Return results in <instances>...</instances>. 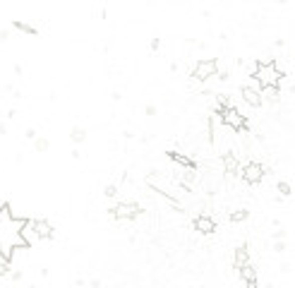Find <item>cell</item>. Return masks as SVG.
<instances>
[{"label":"cell","instance_id":"1","mask_svg":"<svg viewBox=\"0 0 295 288\" xmlns=\"http://www.w3.org/2000/svg\"><path fill=\"white\" fill-rule=\"evenodd\" d=\"M283 77V72L278 70L276 60H269V63H257V70H254V79L259 87H278V82Z\"/></svg>","mask_w":295,"mask_h":288},{"label":"cell","instance_id":"2","mask_svg":"<svg viewBox=\"0 0 295 288\" xmlns=\"http://www.w3.org/2000/svg\"><path fill=\"white\" fill-rule=\"evenodd\" d=\"M219 118L223 125H228V127H233L235 132L240 130V132H247L250 130V122H247V115H242L238 108H226V111L219 113Z\"/></svg>","mask_w":295,"mask_h":288},{"label":"cell","instance_id":"3","mask_svg":"<svg viewBox=\"0 0 295 288\" xmlns=\"http://www.w3.org/2000/svg\"><path fill=\"white\" fill-rule=\"evenodd\" d=\"M216 75H219V60L216 58H202L195 65V70H192V79H197V82L211 79Z\"/></svg>","mask_w":295,"mask_h":288},{"label":"cell","instance_id":"4","mask_svg":"<svg viewBox=\"0 0 295 288\" xmlns=\"http://www.w3.org/2000/svg\"><path fill=\"white\" fill-rule=\"evenodd\" d=\"M110 214L118 219V221H134L139 214H142V207L137 202H120L118 207H113Z\"/></svg>","mask_w":295,"mask_h":288},{"label":"cell","instance_id":"5","mask_svg":"<svg viewBox=\"0 0 295 288\" xmlns=\"http://www.w3.org/2000/svg\"><path fill=\"white\" fill-rule=\"evenodd\" d=\"M264 173H266V166H262V164H257V161H250L247 166H242L240 176L245 183H250V185H257V183H262Z\"/></svg>","mask_w":295,"mask_h":288},{"label":"cell","instance_id":"6","mask_svg":"<svg viewBox=\"0 0 295 288\" xmlns=\"http://www.w3.org/2000/svg\"><path fill=\"white\" fill-rule=\"evenodd\" d=\"M240 94H242V99H245V103H247V106H252V108H259V106L264 103V99H262V89L245 84V87L240 89Z\"/></svg>","mask_w":295,"mask_h":288},{"label":"cell","instance_id":"7","mask_svg":"<svg viewBox=\"0 0 295 288\" xmlns=\"http://www.w3.org/2000/svg\"><path fill=\"white\" fill-rule=\"evenodd\" d=\"M192 226H195V231L204 233V235H211V233L216 231V221H214L209 214H199V216H195Z\"/></svg>","mask_w":295,"mask_h":288},{"label":"cell","instance_id":"8","mask_svg":"<svg viewBox=\"0 0 295 288\" xmlns=\"http://www.w3.org/2000/svg\"><path fill=\"white\" fill-rule=\"evenodd\" d=\"M221 164H223V171L228 173V176H240V171H242V166H240V161H238V156L235 154H221Z\"/></svg>","mask_w":295,"mask_h":288},{"label":"cell","instance_id":"9","mask_svg":"<svg viewBox=\"0 0 295 288\" xmlns=\"http://www.w3.org/2000/svg\"><path fill=\"white\" fill-rule=\"evenodd\" d=\"M20 235H22V240L27 247H32L34 243H39L41 238H39V233H36V226H34V219H29V221L22 226V231H20Z\"/></svg>","mask_w":295,"mask_h":288},{"label":"cell","instance_id":"10","mask_svg":"<svg viewBox=\"0 0 295 288\" xmlns=\"http://www.w3.org/2000/svg\"><path fill=\"white\" fill-rule=\"evenodd\" d=\"M34 226H36V233H39L41 240H51V238L55 235L51 221H46V219H34Z\"/></svg>","mask_w":295,"mask_h":288},{"label":"cell","instance_id":"11","mask_svg":"<svg viewBox=\"0 0 295 288\" xmlns=\"http://www.w3.org/2000/svg\"><path fill=\"white\" fill-rule=\"evenodd\" d=\"M247 264H250V250H247V245H240L235 250V257H233V266L242 269V266H247Z\"/></svg>","mask_w":295,"mask_h":288},{"label":"cell","instance_id":"12","mask_svg":"<svg viewBox=\"0 0 295 288\" xmlns=\"http://www.w3.org/2000/svg\"><path fill=\"white\" fill-rule=\"evenodd\" d=\"M168 156L173 159L175 164L180 168H197V161H192L190 156H185V154H180V152H168Z\"/></svg>","mask_w":295,"mask_h":288},{"label":"cell","instance_id":"13","mask_svg":"<svg viewBox=\"0 0 295 288\" xmlns=\"http://www.w3.org/2000/svg\"><path fill=\"white\" fill-rule=\"evenodd\" d=\"M238 276H240L245 283H254V281H257V269L252 264H247V266H242V269H238Z\"/></svg>","mask_w":295,"mask_h":288},{"label":"cell","instance_id":"14","mask_svg":"<svg viewBox=\"0 0 295 288\" xmlns=\"http://www.w3.org/2000/svg\"><path fill=\"white\" fill-rule=\"evenodd\" d=\"M278 96H281L278 87H264L262 89V99L264 101H271V103H276V101H278Z\"/></svg>","mask_w":295,"mask_h":288},{"label":"cell","instance_id":"15","mask_svg":"<svg viewBox=\"0 0 295 288\" xmlns=\"http://www.w3.org/2000/svg\"><path fill=\"white\" fill-rule=\"evenodd\" d=\"M70 137H72V142H75V144L84 142V137H87V130L77 125V127H72V132H70Z\"/></svg>","mask_w":295,"mask_h":288},{"label":"cell","instance_id":"16","mask_svg":"<svg viewBox=\"0 0 295 288\" xmlns=\"http://www.w3.org/2000/svg\"><path fill=\"white\" fill-rule=\"evenodd\" d=\"M247 216H250V211H247V209H238V211H233V214H230V221L240 223V221H245Z\"/></svg>","mask_w":295,"mask_h":288},{"label":"cell","instance_id":"17","mask_svg":"<svg viewBox=\"0 0 295 288\" xmlns=\"http://www.w3.org/2000/svg\"><path fill=\"white\" fill-rule=\"evenodd\" d=\"M12 27H15V29H20V32H24V34H36V29H34L32 24H27V22H20V20H17V22H12Z\"/></svg>","mask_w":295,"mask_h":288},{"label":"cell","instance_id":"18","mask_svg":"<svg viewBox=\"0 0 295 288\" xmlns=\"http://www.w3.org/2000/svg\"><path fill=\"white\" fill-rule=\"evenodd\" d=\"M36 152H48V139H46V137H39V139H36Z\"/></svg>","mask_w":295,"mask_h":288},{"label":"cell","instance_id":"19","mask_svg":"<svg viewBox=\"0 0 295 288\" xmlns=\"http://www.w3.org/2000/svg\"><path fill=\"white\" fill-rule=\"evenodd\" d=\"M276 188H278V192H281L283 197H288V195H290V185H288V183H283V180H281V183H278Z\"/></svg>","mask_w":295,"mask_h":288},{"label":"cell","instance_id":"20","mask_svg":"<svg viewBox=\"0 0 295 288\" xmlns=\"http://www.w3.org/2000/svg\"><path fill=\"white\" fill-rule=\"evenodd\" d=\"M12 271V264H0V276H8Z\"/></svg>","mask_w":295,"mask_h":288},{"label":"cell","instance_id":"21","mask_svg":"<svg viewBox=\"0 0 295 288\" xmlns=\"http://www.w3.org/2000/svg\"><path fill=\"white\" fill-rule=\"evenodd\" d=\"M115 195H118V188H115V185H108V188H106V197H115Z\"/></svg>","mask_w":295,"mask_h":288},{"label":"cell","instance_id":"22","mask_svg":"<svg viewBox=\"0 0 295 288\" xmlns=\"http://www.w3.org/2000/svg\"><path fill=\"white\" fill-rule=\"evenodd\" d=\"M34 137H36V130H34V127H29V130H27V139H34Z\"/></svg>","mask_w":295,"mask_h":288},{"label":"cell","instance_id":"23","mask_svg":"<svg viewBox=\"0 0 295 288\" xmlns=\"http://www.w3.org/2000/svg\"><path fill=\"white\" fill-rule=\"evenodd\" d=\"M0 264H10V259H8V257L3 255V252H0Z\"/></svg>","mask_w":295,"mask_h":288},{"label":"cell","instance_id":"24","mask_svg":"<svg viewBox=\"0 0 295 288\" xmlns=\"http://www.w3.org/2000/svg\"><path fill=\"white\" fill-rule=\"evenodd\" d=\"M5 39H8V32H5V29H0V41H5Z\"/></svg>","mask_w":295,"mask_h":288},{"label":"cell","instance_id":"25","mask_svg":"<svg viewBox=\"0 0 295 288\" xmlns=\"http://www.w3.org/2000/svg\"><path fill=\"white\" fill-rule=\"evenodd\" d=\"M8 132V127H5V122H0V134H5Z\"/></svg>","mask_w":295,"mask_h":288},{"label":"cell","instance_id":"26","mask_svg":"<svg viewBox=\"0 0 295 288\" xmlns=\"http://www.w3.org/2000/svg\"><path fill=\"white\" fill-rule=\"evenodd\" d=\"M245 288H259V283L254 281V283H245Z\"/></svg>","mask_w":295,"mask_h":288},{"label":"cell","instance_id":"27","mask_svg":"<svg viewBox=\"0 0 295 288\" xmlns=\"http://www.w3.org/2000/svg\"><path fill=\"white\" fill-rule=\"evenodd\" d=\"M8 204H10V202H5V200H0V211L5 209V207H8Z\"/></svg>","mask_w":295,"mask_h":288}]
</instances>
